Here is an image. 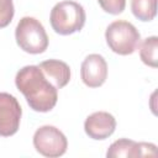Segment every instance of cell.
Listing matches in <instances>:
<instances>
[{
	"label": "cell",
	"mask_w": 158,
	"mask_h": 158,
	"mask_svg": "<svg viewBox=\"0 0 158 158\" xmlns=\"http://www.w3.org/2000/svg\"><path fill=\"white\" fill-rule=\"evenodd\" d=\"M33 146L40 154L54 158L60 157L67 152L68 141L59 128L44 125L36 130L33 135Z\"/></svg>",
	"instance_id": "obj_5"
},
{
	"label": "cell",
	"mask_w": 158,
	"mask_h": 158,
	"mask_svg": "<svg viewBox=\"0 0 158 158\" xmlns=\"http://www.w3.org/2000/svg\"><path fill=\"white\" fill-rule=\"evenodd\" d=\"M156 144L153 143H146V142H136L128 138H120L111 143L106 152L107 158H136V157H146L152 156L154 157L157 154Z\"/></svg>",
	"instance_id": "obj_7"
},
{
	"label": "cell",
	"mask_w": 158,
	"mask_h": 158,
	"mask_svg": "<svg viewBox=\"0 0 158 158\" xmlns=\"http://www.w3.org/2000/svg\"><path fill=\"white\" fill-rule=\"evenodd\" d=\"M86 15L84 7L73 0L57 2L51 10V26L56 33L68 36L79 32L85 25Z\"/></svg>",
	"instance_id": "obj_2"
},
{
	"label": "cell",
	"mask_w": 158,
	"mask_h": 158,
	"mask_svg": "<svg viewBox=\"0 0 158 158\" xmlns=\"http://www.w3.org/2000/svg\"><path fill=\"white\" fill-rule=\"evenodd\" d=\"M131 10L136 19L152 21L157 14V0H131Z\"/></svg>",
	"instance_id": "obj_12"
},
{
	"label": "cell",
	"mask_w": 158,
	"mask_h": 158,
	"mask_svg": "<svg viewBox=\"0 0 158 158\" xmlns=\"http://www.w3.org/2000/svg\"><path fill=\"white\" fill-rule=\"evenodd\" d=\"M101 9L111 15L121 14L126 7V0H98Z\"/></svg>",
	"instance_id": "obj_14"
},
{
	"label": "cell",
	"mask_w": 158,
	"mask_h": 158,
	"mask_svg": "<svg viewBox=\"0 0 158 158\" xmlns=\"http://www.w3.org/2000/svg\"><path fill=\"white\" fill-rule=\"evenodd\" d=\"M15 9L12 0H0V28L10 25L14 19Z\"/></svg>",
	"instance_id": "obj_13"
},
{
	"label": "cell",
	"mask_w": 158,
	"mask_h": 158,
	"mask_svg": "<svg viewBox=\"0 0 158 158\" xmlns=\"http://www.w3.org/2000/svg\"><path fill=\"white\" fill-rule=\"evenodd\" d=\"M105 40L112 52L120 56H128L138 48L141 35L131 22L116 20L107 26L105 31Z\"/></svg>",
	"instance_id": "obj_4"
},
{
	"label": "cell",
	"mask_w": 158,
	"mask_h": 158,
	"mask_svg": "<svg viewBox=\"0 0 158 158\" xmlns=\"http://www.w3.org/2000/svg\"><path fill=\"white\" fill-rule=\"evenodd\" d=\"M80 77L83 83L89 88L101 86L107 78V63L98 53L89 54L81 63Z\"/></svg>",
	"instance_id": "obj_8"
},
{
	"label": "cell",
	"mask_w": 158,
	"mask_h": 158,
	"mask_svg": "<svg viewBox=\"0 0 158 158\" xmlns=\"http://www.w3.org/2000/svg\"><path fill=\"white\" fill-rule=\"evenodd\" d=\"M38 68L42 70L43 75L52 83L57 89L64 88L70 80V68L69 65L59 59H48L40 63Z\"/></svg>",
	"instance_id": "obj_10"
},
{
	"label": "cell",
	"mask_w": 158,
	"mask_h": 158,
	"mask_svg": "<svg viewBox=\"0 0 158 158\" xmlns=\"http://www.w3.org/2000/svg\"><path fill=\"white\" fill-rule=\"evenodd\" d=\"M116 128L115 117L106 111H96L89 115L84 122L85 133L93 139H106Z\"/></svg>",
	"instance_id": "obj_9"
},
{
	"label": "cell",
	"mask_w": 158,
	"mask_h": 158,
	"mask_svg": "<svg viewBox=\"0 0 158 158\" xmlns=\"http://www.w3.org/2000/svg\"><path fill=\"white\" fill-rule=\"evenodd\" d=\"M139 57L141 60L152 68L158 65V37L151 36L139 42Z\"/></svg>",
	"instance_id": "obj_11"
},
{
	"label": "cell",
	"mask_w": 158,
	"mask_h": 158,
	"mask_svg": "<svg viewBox=\"0 0 158 158\" xmlns=\"http://www.w3.org/2000/svg\"><path fill=\"white\" fill-rule=\"evenodd\" d=\"M22 109L17 99L9 93H0V136L9 137L19 131Z\"/></svg>",
	"instance_id": "obj_6"
},
{
	"label": "cell",
	"mask_w": 158,
	"mask_h": 158,
	"mask_svg": "<svg viewBox=\"0 0 158 158\" xmlns=\"http://www.w3.org/2000/svg\"><path fill=\"white\" fill-rule=\"evenodd\" d=\"M15 38L17 46L30 54L43 53L48 47V36L43 25L31 16H25L19 21L15 28Z\"/></svg>",
	"instance_id": "obj_3"
},
{
	"label": "cell",
	"mask_w": 158,
	"mask_h": 158,
	"mask_svg": "<svg viewBox=\"0 0 158 158\" xmlns=\"http://www.w3.org/2000/svg\"><path fill=\"white\" fill-rule=\"evenodd\" d=\"M15 84L33 111L48 112L56 106L58 89L49 83L38 65L22 67L16 73Z\"/></svg>",
	"instance_id": "obj_1"
}]
</instances>
